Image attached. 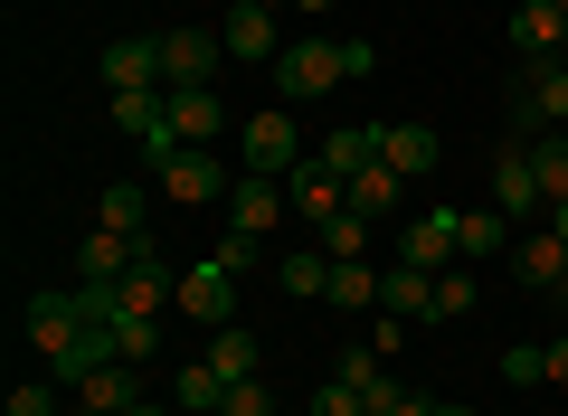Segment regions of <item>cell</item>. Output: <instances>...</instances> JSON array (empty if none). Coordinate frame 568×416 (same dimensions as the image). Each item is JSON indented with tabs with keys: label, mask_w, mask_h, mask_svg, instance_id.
I'll list each match as a JSON object with an SVG mask.
<instances>
[{
	"label": "cell",
	"mask_w": 568,
	"mask_h": 416,
	"mask_svg": "<svg viewBox=\"0 0 568 416\" xmlns=\"http://www.w3.org/2000/svg\"><path fill=\"white\" fill-rule=\"evenodd\" d=\"M313 246H323V256H369V219H361V209H342V219L313 227Z\"/></svg>",
	"instance_id": "obj_33"
},
{
	"label": "cell",
	"mask_w": 568,
	"mask_h": 416,
	"mask_svg": "<svg viewBox=\"0 0 568 416\" xmlns=\"http://www.w3.org/2000/svg\"><path fill=\"white\" fill-rule=\"evenodd\" d=\"M219 416H275V397H265L256 378H237V388H227V407H219Z\"/></svg>",
	"instance_id": "obj_39"
},
{
	"label": "cell",
	"mask_w": 568,
	"mask_h": 416,
	"mask_svg": "<svg viewBox=\"0 0 568 416\" xmlns=\"http://www.w3.org/2000/svg\"><path fill=\"white\" fill-rule=\"evenodd\" d=\"M313 416H369V407H361V388H342V378H323V388H313Z\"/></svg>",
	"instance_id": "obj_38"
},
{
	"label": "cell",
	"mask_w": 568,
	"mask_h": 416,
	"mask_svg": "<svg viewBox=\"0 0 568 416\" xmlns=\"http://www.w3.org/2000/svg\"><path fill=\"white\" fill-rule=\"evenodd\" d=\"M559 10H568V0H559Z\"/></svg>",
	"instance_id": "obj_50"
},
{
	"label": "cell",
	"mask_w": 568,
	"mask_h": 416,
	"mask_svg": "<svg viewBox=\"0 0 568 416\" xmlns=\"http://www.w3.org/2000/svg\"><path fill=\"white\" fill-rule=\"evenodd\" d=\"M511 48H521L530 67L559 58V48H568V10H559V0H521V10H511Z\"/></svg>",
	"instance_id": "obj_12"
},
{
	"label": "cell",
	"mask_w": 568,
	"mask_h": 416,
	"mask_svg": "<svg viewBox=\"0 0 568 416\" xmlns=\"http://www.w3.org/2000/svg\"><path fill=\"white\" fill-rule=\"evenodd\" d=\"M256 246H265V237H246V227H227V246H219V265H227V275H246V265H256Z\"/></svg>",
	"instance_id": "obj_40"
},
{
	"label": "cell",
	"mask_w": 568,
	"mask_h": 416,
	"mask_svg": "<svg viewBox=\"0 0 568 416\" xmlns=\"http://www.w3.org/2000/svg\"><path fill=\"white\" fill-rule=\"evenodd\" d=\"M549 227H559V237H568V199H549Z\"/></svg>",
	"instance_id": "obj_43"
},
{
	"label": "cell",
	"mask_w": 568,
	"mask_h": 416,
	"mask_svg": "<svg viewBox=\"0 0 568 416\" xmlns=\"http://www.w3.org/2000/svg\"><path fill=\"white\" fill-rule=\"evenodd\" d=\"M219 39H227V58H284V48H275V10H256V0H237V10H227Z\"/></svg>",
	"instance_id": "obj_18"
},
{
	"label": "cell",
	"mask_w": 568,
	"mask_h": 416,
	"mask_svg": "<svg viewBox=\"0 0 568 416\" xmlns=\"http://www.w3.org/2000/svg\"><path fill=\"white\" fill-rule=\"evenodd\" d=\"M275 284H284V294H304V303L332 294V256H323V246H304V256H284V265H275Z\"/></svg>",
	"instance_id": "obj_30"
},
{
	"label": "cell",
	"mask_w": 568,
	"mask_h": 416,
	"mask_svg": "<svg viewBox=\"0 0 568 416\" xmlns=\"http://www.w3.org/2000/svg\"><path fill=\"white\" fill-rule=\"evenodd\" d=\"M493 209H503V219H549L540 171H530V142H521V133H503V152H493Z\"/></svg>",
	"instance_id": "obj_4"
},
{
	"label": "cell",
	"mask_w": 568,
	"mask_h": 416,
	"mask_svg": "<svg viewBox=\"0 0 568 416\" xmlns=\"http://www.w3.org/2000/svg\"><path fill=\"white\" fill-rule=\"evenodd\" d=\"M559 303H568V275H559Z\"/></svg>",
	"instance_id": "obj_48"
},
{
	"label": "cell",
	"mask_w": 568,
	"mask_h": 416,
	"mask_svg": "<svg viewBox=\"0 0 568 416\" xmlns=\"http://www.w3.org/2000/svg\"><path fill=\"white\" fill-rule=\"evenodd\" d=\"M530 171H540V199H568V133L530 142Z\"/></svg>",
	"instance_id": "obj_34"
},
{
	"label": "cell",
	"mask_w": 568,
	"mask_h": 416,
	"mask_svg": "<svg viewBox=\"0 0 568 416\" xmlns=\"http://www.w3.org/2000/svg\"><path fill=\"white\" fill-rule=\"evenodd\" d=\"M549 378H559V388H568V332L549 341Z\"/></svg>",
	"instance_id": "obj_42"
},
{
	"label": "cell",
	"mask_w": 568,
	"mask_h": 416,
	"mask_svg": "<svg viewBox=\"0 0 568 416\" xmlns=\"http://www.w3.org/2000/svg\"><path fill=\"white\" fill-rule=\"evenodd\" d=\"M361 407L369 416H436V397H407L398 378H379V388H361Z\"/></svg>",
	"instance_id": "obj_36"
},
{
	"label": "cell",
	"mask_w": 568,
	"mask_h": 416,
	"mask_svg": "<svg viewBox=\"0 0 568 416\" xmlns=\"http://www.w3.org/2000/svg\"><path fill=\"white\" fill-rule=\"evenodd\" d=\"M104 359H123V351H114V332H77L58 359H48V378H58V388H85V378H95Z\"/></svg>",
	"instance_id": "obj_17"
},
{
	"label": "cell",
	"mask_w": 568,
	"mask_h": 416,
	"mask_svg": "<svg viewBox=\"0 0 568 416\" xmlns=\"http://www.w3.org/2000/svg\"><path fill=\"white\" fill-rule=\"evenodd\" d=\"M171 407H190V416H219V407H227V378L209 369V359H190V369L171 378Z\"/></svg>",
	"instance_id": "obj_23"
},
{
	"label": "cell",
	"mask_w": 568,
	"mask_h": 416,
	"mask_svg": "<svg viewBox=\"0 0 568 416\" xmlns=\"http://www.w3.org/2000/svg\"><path fill=\"white\" fill-rule=\"evenodd\" d=\"M133 256H142V237L85 227V246H77V284H123V275H133Z\"/></svg>",
	"instance_id": "obj_14"
},
{
	"label": "cell",
	"mask_w": 568,
	"mask_h": 416,
	"mask_svg": "<svg viewBox=\"0 0 568 416\" xmlns=\"http://www.w3.org/2000/svg\"><path fill=\"white\" fill-rule=\"evenodd\" d=\"M351 209H361V219H388V209H398V171H388V161L351 171Z\"/></svg>",
	"instance_id": "obj_29"
},
{
	"label": "cell",
	"mask_w": 568,
	"mask_h": 416,
	"mask_svg": "<svg viewBox=\"0 0 568 416\" xmlns=\"http://www.w3.org/2000/svg\"><path fill=\"white\" fill-rule=\"evenodd\" d=\"M379 161H388L398 180H426L436 161H446V142L426 133V123H379Z\"/></svg>",
	"instance_id": "obj_13"
},
{
	"label": "cell",
	"mask_w": 568,
	"mask_h": 416,
	"mask_svg": "<svg viewBox=\"0 0 568 416\" xmlns=\"http://www.w3.org/2000/svg\"><path fill=\"white\" fill-rule=\"evenodd\" d=\"M323 303H342V313L379 303V275H369V256H332V294H323Z\"/></svg>",
	"instance_id": "obj_28"
},
{
	"label": "cell",
	"mask_w": 568,
	"mask_h": 416,
	"mask_svg": "<svg viewBox=\"0 0 568 416\" xmlns=\"http://www.w3.org/2000/svg\"><path fill=\"white\" fill-rule=\"evenodd\" d=\"M436 416H474V407H436Z\"/></svg>",
	"instance_id": "obj_46"
},
{
	"label": "cell",
	"mask_w": 568,
	"mask_h": 416,
	"mask_svg": "<svg viewBox=\"0 0 568 416\" xmlns=\"http://www.w3.org/2000/svg\"><path fill=\"white\" fill-rule=\"evenodd\" d=\"M313 161H332V171H369V161H379V123H351V133H323V152H313Z\"/></svg>",
	"instance_id": "obj_24"
},
{
	"label": "cell",
	"mask_w": 568,
	"mask_h": 416,
	"mask_svg": "<svg viewBox=\"0 0 568 416\" xmlns=\"http://www.w3.org/2000/svg\"><path fill=\"white\" fill-rule=\"evenodd\" d=\"M455 227H465V209H426V219H407V227H398V265H426V275H446V265H465Z\"/></svg>",
	"instance_id": "obj_5"
},
{
	"label": "cell",
	"mask_w": 568,
	"mask_h": 416,
	"mask_svg": "<svg viewBox=\"0 0 568 416\" xmlns=\"http://www.w3.org/2000/svg\"><path fill=\"white\" fill-rule=\"evenodd\" d=\"M294 161H304V142H294V114H284V104H275V114H246V171L284 180Z\"/></svg>",
	"instance_id": "obj_9"
},
{
	"label": "cell",
	"mask_w": 568,
	"mask_h": 416,
	"mask_svg": "<svg viewBox=\"0 0 568 416\" xmlns=\"http://www.w3.org/2000/svg\"><path fill=\"white\" fill-rule=\"evenodd\" d=\"M503 378H511V388H540V378H549V351H540V341H521V351H503Z\"/></svg>",
	"instance_id": "obj_37"
},
{
	"label": "cell",
	"mask_w": 568,
	"mask_h": 416,
	"mask_svg": "<svg viewBox=\"0 0 568 416\" xmlns=\"http://www.w3.org/2000/svg\"><path fill=\"white\" fill-rule=\"evenodd\" d=\"M77 416H95V407H77Z\"/></svg>",
	"instance_id": "obj_49"
},
{
	"label": "cell",
	"mask_w": 568,
	"mask_h": 416,
	"mask_svg": "<svg viewBox=\"0 0 568 416\" xmlns=\"http://www.w3.org/2000/svg\"><path fill=\"white\" fill-rule=\"evenodd\" d=\"M284 199H294V219L323 227V219H342V209H351V180L332 171V161H294V171H284Z\"/></svg>",
	"instance_id": "obj_7"
},
{
	"label": "cell",
	"mask_w": 568,
	"mask_h": 416,
	"mask_svg": "<svg viewBox=\"0 0 568 416\" xmlns=\"http://www.w3.org/2000/svg\"><path fill=\"white\" fill-rule=\"evenodd\" d=\"M559 58H568V48H559Z\"/></svg>",
	"instance_id": "obj_51"
},
{
	"label": "cell",
	"mask_w": 568,
	"mask_h": 416,
	"mask_svg": "<svg viewBox=\"0 0 568 416\" xmlns=\"http://www.w3.org/2000/svg\"><path fill=\"white\" fill-rule=\"evenodd\" d=\"M332 378H342V388H379V351H369V341H351V351H332Z\"/></svg>",
	"instance_id": "obj_35"
},
{
	"label": "cell",
	"mask_w": 568,
	"mask_h": 416,
	"mask_svg": "<svg viewBox=\"0 0 568 416\" xmlns=\"http://www.w3.org/2000/svg\"><path fill=\"white\" fill-rule=\"evenodd\" d=\"M474 313V265H446L436 275V303H426V322H465Z\"/></svg>",
	"instance_id": "obj_32"
},
{
	"label": "cell",
	"mask_w": 568,
	"mask_h": 416,
	"mask_svg": "<svg viewBox=\"0 0 568 416\" xmlns=\"http://www.w3.org/2000/svg\"><path fill=\"white\" fill-rule=\"evenodd\" d=\"M559 123H568V67L540 58V67L521 77V95H511V133L540 142V133H559Z\"/></svg>",
	"instance_id": "obj_3"
},
{
	"label": "cell",
	"mask_w": 568,
	"mask_h": 416,
	"mask_svg": "<svg viewBox=\"0 0 568 416\" xmlns=\"http://www.w3.org/2000/svg\"><path fill=\"white\" fill-rule=\"evenodd\" d=\"M294 10H313V20H323V10H332V0H294Z\"/></svg>",
	"instance_id": "obj_44"
},
{
	"label": "cell",
	"mask_w": 568,
	"mask_h": 416,
	"mask_svg": "<svg viewBox=\"0 0 568 416\" xmlns=\"http://www.w3.org/2000/svg\"><path fill=\"white\" fill-rule=\"evenodd\" d=\"M10 416H58V388H39V378H29V388H10Z\"/></svg>",
	"instance_id": "obj_41"
},
{
	"label": "cell",
	"mask_w": 568,
	"mask_h": 416,
	"mask_svg": "<svg viewBox=\"0 0 568 416\" xmlns=\"http://www.w3.org/2000/svg\"><path fill=\"white\" fill-rule=\"evenodd\" d=\"M227 67V39L209 29H162V85H209Z\"/></svg>",
	"instance_id": "obj_8"
},
{
	"label": "cell",
	"mask_w": 568,
	"mask_h": 416,
	"mask_svg": "<svg viewBox=\"0 0 568 416\" xmlns=\"http://www.w3.org/2000/svg\"><path fill=\"white\" fill-rule=\"evenodd\" d=\"M142 152H152V180H162V199H181V209H200V199H219V190H227V171L200 152V142H171V133H152Z\"/></svg>",
	"instance_id": "obj_2"
},
{
	"label": "cell",
	"mask_w": 568,
	"mask_h": 416,
	"mask_svg": "<svg viewBox=\"0 0 568 416\" xmlns=\"http://www.w3.org/2000/svg\"><path fill=\"white\" fill-rule=\"evenodd\" d=\"M455 246H465V265L503 256V246H511V219H503V209H465V227H455Z\"/></svg>",
	"instance_id": "obj_25"
},
{
	"label": "cell",
	"mask_w": 568,
	"mask_h": 416,
	"mask_svg": "<svg viewBox=\"0 0 568 416\" xmlns=\"http://www.w3.org/2000/svg\"><path fill=\"white\" fill-rule=\"evenodd\" d=\"M171 142H200L209 152V133H227V104H219V85H171V123H162Z\"/></svg>",
	"instance_id": "obj_11"
},
{
	"label": "cell",
	"mask_w": 568,
	"mask_h": 416,
	"mask_svg": "<svg viewBox=\"0 0 568 416\" xmlns=\"http://www.w3.org/2000/svg\"><path fill=\"white\" fill-rule=\"evenodd\" d=\"M511 265H521V284L559 294V275H568V237H559V227H540V237H511Z\"/></svg>",
	"instance_id": "obj_16"
},
{
	"label": "cell",
	"mask_w": 568,
	"mask_h": 416,
	"mask_svg": "<svg viewBox=\"0 0 568 416\" xmlns=\"http://www.w3.org/2000/svg\"><path fill=\"white\" fill-rule=\"evenodd\" d=\"M379 303L398 322H426V303H436V275H426V265H388L379 275Z\"/></svg>",
	"instance_id": "obj_21"
},
{
	"label": "cell",
	"mask_w": 568,
	"mask_h": 416,
	"mask_svg": "<svg viewBox=\"0 0 568 416\" xmlns=\"http://www.w3.org/2000/svg\"><path fill=\"white\" fill-rule=\"evenodd\" d=\"M123 416H162V407H152V397H142V407H123Z\"/></svg>",
	"instance_id": "obj_45"
},
{
	"label": "cell",
	"mask_w": 568,
	"mask_h": 416,
	"mask_svg": "<svg viewBox=\"0 0 568 416\" xmlns=\"http://www.w3.org/2000/svg\"><path fill=\"white\" fill-rule=\"evenodd\" d=\"M142 219H152V199H142L133 180H114V190L95 199V227H114V237H142Z\"/></svg>",
	"instance_id": "obj_26"
},
{
	"label": "cell",
	"mask_w": 568,
	"mask_h": 416,
	"mask_svg": "<svg viewBox=\"0 0 568 416\" xmlns=\"http://www.w3.org/2000/svg\"><path fill=\"white\" fill-rule=\"evenodd\" d=\"M181 313H190V322H209V332H227V322H237V275H227L219 256L190 265V275H181Z\"/></svg>",
	"instance_id": "obj_10"
},
{
	"label": "cell",
	"mask_w": 568,
	"mask_h": 416,
	"mask_svg": "<svg viewBox=\"0 0 568 416\" xmlns=\"http://www.w3.org/2000/svg\"><path fill=\"white\" fill-rule=\"evenodd\" d=\"M162 303H171V265L152 256V237H142L133 275H123V313H162Z\"/></svg>",
	"instance_id": "obj_22"
},
{
	"label": "cell",
	"mask_w": 568,
	"mask_h": 416,
	"mask_svg": "<svg viewBox=\"0 0 568 416\" xmlns=\"http://www.w3.org/2000/svg\"><path fill=\"white\" fill-rule=\"evenodd\" d=\"M77 407H95V416H123V407H142V388H133V359H104V369L77 388Z\"/></svg>",
	"instance_id": "obj_20"
},
{
	"label": "cell",
	"mask_w": 568,
	"mask_h": 416,
	"mask_svg": "<svg viewBox=\"0 0 568 416\" xmlns=\"http://www.w3.org/2000/svg\"><path fill=\"white\" fill-rule=\"evenodd\" d=\"M29 351H39V359H58L67 351V341H77L85 332V313H77V284H48V294H29Z\"/></svg>",
	"instance_id": "obj_6"
},
{
	"label": "cell",
	"mask_w": 568,
	"mask_h": 416,
	"mask_svg": "<svg viewBox=\"0 0 568 416\" xmlns=\"http://www.w3.org/2000/svg\"><path fill=\"white\" fill-rule=\"evenodd\" d=\"M256 10H284V0H256Z\"/></svg>",
	"instance_id": "obj_47"
},
{
	"label": "cell",
	"mask_w": 568,
	"mask_h": 416,
	"mask_svg": "<svg viewBox=\"0 0 568 416\" xmlns=\"http://www.w3.org/2000/svg\"><path fill=\"white\" fill-rule=\"evenodd\" d=\"M209 369H219L227 388H237V378H256V332H237V322H227V332H209Z\"/></svg>",
	"instance_id": "obj_27"
},
{
	"label": "cell",
	"mask_w": 568,
	"mask_h": 416,
	"mask_svg": "<svg viewBox=\"0 0 568 416\" xmlns=\"http://www.w3.org/2000/svg\"><path fill=\"white\" fill-rule=\"evenodd\" d=\"M123 85H162V39H114L104 48V95Z\"/></svg>",
	"instance_id": "obj_15"
},
{
	"label": "cell",
	"mask_w": 568,
	"mask_h": 416,
	"mask_svg": "<svg viewBox=\"0 0 568 416\" xmlns=\"http://www.w3.org/2000/svg\"><path fill=\"white\" fill-rule=\"evenodd\" d=\"M227 219H237L246 237H265L275 219H294V199H284L275 180H256V171H246V180H237V209H227Z\"/></svg>",
	"instance_id": "obj_19"
},
{
	"label": "cell",
	"mask_w": 568,
	"mask_h": 416,
	"mask_svg": "<svg viewBox=\"0 0 568 416\" xmlns=\"http://www.w3.org/2000/svg\"><path fill=\"white\" fill-rule=\"evenodd\" d=\"M369 67H379V48H369V39H342V48H332V39H294L275 58V95L284 104H313V95H332L342 77H369Z\"/></svg>",
	"instance_id": "obj_1"
},
{
	"label": "cell",
	"mask_w": 568,
	"mask_h": 416,
	"mask_svg": "<svg viewBox=\"0 0 568 416\" xmlns=\"http://www.w3.org/2000/svg\"><path fill=\"white\" fill-rule=\"evenodd\" d=\"M114 351L133 359V369H142V359H162V313H123L114 322Z\"/></svg>",
	"instance_id": "obj_31"
}]
</instances>
